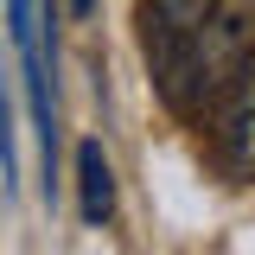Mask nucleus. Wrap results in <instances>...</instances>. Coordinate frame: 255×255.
Returning a JSON list of instances; mask_svg holds the SVG:
<instances>
[{"label": "nucleus", "mask_w": 255, "mask_h": 255, "mask_svg": "<svg viewBox=\"0 0 255 255\" xmlns=\"http://www.w3.org/2000/svg\"><path fill=\"white\" fill-rule=\"evenodd\" d=\"M249 51H255V6L249 0H217L198 32H185L166 58H153L159 96L179 115H204V102H217L236 83V70H243Z\"/></svg>", "instance_id": "nucleus-1"}, {"label": "nucleus", "mask_w": 255, "mask_h": 255, "mask_svg": "<svg viewBox=\"0 0 255 255\" xmlns=\"http://www.w3.org/2000/svg\"><path fill=\"white\" fill-rule=\"evenodd\" d=\"M6 38L19 45L26 64V96H32V128L45 147V172H51V147H58V122H51V58H45V19L32 0H6Z\"/></svg>", "instance_id": "nucleus-2"}, {"label": "nucleus", "mask_w": 255, "mask_h": 255, "mask_svg": "<svg viewBox=\"0 0 255 255\" xmlns=\"http://www.w3.org/2000/svg\"><path fill=\"white\" fill-rule=\"evenodd\" d=\"M217 166L230 179H255V51L243 58L236 83L223 90V115H217Z\"/></svg>", "instance_id": "nucleus-3"}, {"label": "nucleus", "mask_w": 255, "mask_h": 255, "mask_svg": "<svg viewBox=\"0 0 255 255\" xmlns=\"http://www.w3.org/2000/svg\"><path fill=\"white\" fill-rule=\"evenodd\" d=\"M211 6H217V0H147V13H140L147 58H166L185 32H198L204 19H211Z\"/></svg>", "instance_id": "nucleus-4"}, {"label": "nucleus", "mask_w": 255, "mask_h": 255, "mask_svg": "<svg viewBox=\"0 0 255 255\" xmlns=\"http://www.w3.org/2000/svg\"><path fill=\"white\" fill-rule=\"evenodd\" d=\"M77 191H83V217L90 223L115 217V172H109L102 140H83V147H77Z\"/></svg>", "instance_id": "nucleus-5"}, {"label": "nucleus", "mask_w": 255, "mask_h": 255, "mask_svg": "<svg viewBox=\"0 0 255 255\" xmlns=\"http://www.w3.org/2000/svg\"><path fill=\"white\" fill-rule=\"evenodd\" d=\"M90 6H96V0H70V13H77V19H90Z\"/></svg>", "instance_id": "nucleus-6"}]
</instances>
